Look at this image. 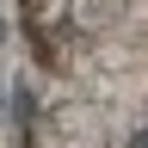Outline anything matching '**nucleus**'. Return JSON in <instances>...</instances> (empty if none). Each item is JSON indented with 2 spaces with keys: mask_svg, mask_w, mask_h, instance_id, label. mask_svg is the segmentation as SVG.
<instances>
[{
  "mask_svg": "<svg viewBox=\"0 0 148 148\" xmlns=\"http://www.w3.org/2000/svg\"><path fill=\"white\" fill-rule=\"evenodd\" d=\"M12 74H18V37H12V6H0V130L12 117Z\"/></svg>",
  "mask_w": 148,
  "mask_h": 148,
  "instance_id": "obj_2",
  "label": "nucleus"
},
{
  "mask_svg": "<svg viewBox=\"0 0 148 148\" xmlns=\"http://www.w3.org/2000/svg\"><path fill=\"white\" fill-rule=\"evenodd\" d=\"M12 148H148V0H12Z\"/></svg>",
  "mask_w": 148,
  "mask_h": 148,
  "instance_id": "obj_1",
  "label": "nucleus"
}]
</instances>
